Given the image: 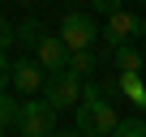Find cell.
<instances>
[{"label": "cell", "mask_w": 146, "mask_h": 137, "mask_svg": "<svg viewBox=\"0 0 146 137\" xmlns=\"http://www.w3.org/2000/svg\"><path fill=\"white\" fill-rule=\"evenodd\" d=\"M73 133L82 137L116 133V103L103 94V82H82V99L73 107Z\"/></svg>", "instance_id": "6da1fadb"}, {"label": "cell", "mask_w": 146, "mask_h": 137, "mask_svg": "<svg viewBox=\"0 0 146 137\" xmlns=\"http://www.w3.org/2000/svg\"><path fill=\"white\" fill-rule=\"evenodd\" d=\"M13 133H22V137H47V133H56V107L43 99V90L30 94L26 103H17Z\"/></svg>", "instance_id": "7a4b0ae2"}, {"label": "cell", "mask_w": 146, "mask_h": 137, "mask_svg": "<svg viewBox=\"0 0 146 137\" xmlns=\"http://www.w3.org/2000/svg\"><path fill=\"white\" fill-rule=\"evenodd\" d=\"M43 99L56 107V111H73L82 99V77L73 73V68H60V73H47L43 82Z\"/></svg>", "instance_id": "3957f363"}, {"label": "cell", "mask_w": 146, "mask_h": 137, "mask_svg": "<svg viewBox=\"0 0 146 137\" xmlns=\"http://www.w3.org/2000/svg\"><path fill=\"white\" fill-rule=\"evenodd\" d=\"M60 39H64L69 51L95 47V43H99V22H95L90 13H82V9H69V13L60 17Z\"/></svg>", "instance_id": "277c9868"}, {"label": "cell", "mask_w": 146, "mask_h": 137, "mask_svg": "<svg viewBox=\"0 0 146 137\" xmlns=\"http://www.w3.org/2000/svg\"><path fill=\"white\" fill-rule=\"evenodd\" d=\"M99 39H103L108 47H116V43H133V39H137V17H133L125 5H116L112 13H103Z\"/></svg>", "instance_id": "5b68a950"}, {"label": "cell", "mask_w": 146, "mask_h": 137, "mask_svg": "<svg viewBox=\"0 0 146 137\" xmlns=\"http://www.w3.org/2000/svg\"><path fill=\"white\" fill-rule=\"evenodd\" d=\"M43 82H47V68H43L35 56L13 60V73H9V86H13V90H22V94H39Z\"/></svg>", "instance_id": "8992f818"}, {"label": "cell", "mask_w": 146, "mask_h": 137, "mask_svg": "<svg viewBox=\"0 0 146 137\" xmlns=\"http://www.w3.org/2000/svg\"><path fill=\"white\" fill-rule=\"evenodd\" d=\"M35 60L47 68V73H60V68H69V47L60 34H43L39 47H35Z\"/></svg>", "instance_id": "52a82bcc"}, {"label": "cell", "mask_w": 146, "mask_h": 137, "mask_svg": "<svg viewBox=\"0 0 146 137\" xmlns=\"http://www.w3.org/2000/svg\"><path fill=\"white\" fill-rule=\"evenodd\" d=\"M146 64V51L133 47V43H116L112 47V68L116 73H137V68Z\"/></svg>", "instance_id": "ba28073f"}, {"label": "cell", "mask_w": 146, "mask_h": 137, "mask_svg": "<svg viewBox=\"0 0 146 137\" xmlns=\"http://www.w3.org/2000/svg\"><path fill=\"white\" fill-rule=\"evenodd\" d=\"M120 77V99H129L137 111H146V86L137 82V73H116Z\"/></svg>", "instance_id": "9c48e42d"}, {"label": "cell", "mask_w": 146, "mask_h": 137, "mask_svg": "<svg viewBox=\"0 0 146 137\" xmlns=\"http://www.w3.org/2000/svg\"><path fill=\"white\" fill-rule=\"evenodd\" d=\"M95 64H99V56H95L90 47H78V51H69V68H73V73H78L82 82L95 73Z\"/></svg>", "instance_id": "30bf717a"}, {"label": "cell", "mask_w": 146, "mask_h": 137, "mask_svg": "<svg viewBox=\"0 0 146 137\" xmlns=\"http://www.w3.org/2000/svg\"><path fill=\"white\" fill-rule=\"evenodd\" d=\"M43 34H47V30H43V22H39V17H26V22L17 26V43H22V47H30V51L39 47V39H43Z\"/></svg>", "instance_id": "8fae6325"}, {"label": "cell", "mask_w": 146, "mask_h": 137, "mask_svg": "<svg viewBox=\"0 0 146 137\" xmlns=\"http://www.w3.org/2000/svg\"><path fill=\"white\" fill-rule=\"evenodd\" d=\"M116 133L120 137H146V116H129V120H116Z\"/></svg>", "instance_id": "7c38bea8"}, {"label": "cell", "mask_w": 146, "mask_h": 137, "mask_svg": "<svg viewBox=\"0 0 146 137\" xmlns=\"http://www.w3.org/2000/svg\"><path fill=\"white\" fill-rule=\"evenodd\" d=\"M13 120H17V99H13L9 90H0V124L13 133Z\"/></svg>", "instance_id": "4fadbf2b"}, {"label": "cell", "mask_w": 146, "mask_h": 137, "mask_svg": "<svg viewBox=\"0 0 146 137\" xmlns=\"http://www.w3.org/2000/svg\"><path fill=\"white\" fill-rule=\"evenodd\" d=\"M13 43H17V26H13L5 13H0V51H9Z\"/></svg>", "instance_id": "5bb4252c"}, {"label": "cell", "mask_w": 146, "mask_h": 137, "mask_svg": "<svg viewBox=\"0 0 146 137\" xmlns=\"http://www.w3.org/2000/svg\"><path fill=\"white\" fill-rule=\"evenodd\" d=\"M9 73H13V60H9L5 51H0V90H5V86H9Z\"/></svg>", "instance_id": "9a60e30c"}, {"label": "cell", "mask_w": 146, "mask_h": 137, "mask_svg": "<svg viewBox=\"0 0 146 137\" xmlns=\"http://www.w3.org/2000/svg\"><path fill=\"white\" fill-rule=\"evenodd\" d=\"M86 5H90V9L99 13V17H103V13H112V9L120 5V0H86Z\"/></svg>", "instance_id": "2e32d148"}, {"label": "cell", "mask_w": 146, "mask_h": 137, "mask_svg": "<svg viewBox=\"0 0 146 137\" xmlns=\"http://www.w3.org/2000/svg\"><path fill=\"white\" fill-rule=\"evenodd\" d=\"M137 39H146V17H137Z\"/></svg>", "instance_id": "e0dca14e"}, {"label": "cell", "mask_w": 146, "mask_h": 137, "mask_svg": "<svg viewBox=\"0 0 146 137\" xmlns=\"http://www.w3.org/2000/svg\"><path fill=\"white\" fill-rule=\"evenodd\" d=\"M13 5H26V9H35V5H43V0H13Z\"/></svg>", "instance_id": "ac0fdd59"}, {"label": "cell", "mask_w": 146, "mask_h": 137, "mask_svg": "<svg viewBox=\"0 0 146 137\" xmlns=\"http://www.w3.org/2000/svg\"><path fill=\"white\" fill-rule=\"evenodd\" d=\"M0 133H9V128H5V124H0Z\"/></svg>", "instance_id": "d6986e66"}, {"label": "cell", "mask_w": 146, "mask_h": 137, "mask_svg": "<svg viewBox=\"0 0 146 137\" xmlns=\"http://www.w3.org/2000/svg\"><path fill=\"white\" fill-rule=\"evenodd\" d=\"M142 5H146V0H142Z\"/></svg>", "instance_id": "ffe728a7"}, {"label": "cell", "mask_w": 146, "mask_h": 137, "mask_svg": "<svg viewBox=\"0 0 146 137\" xmlns=\"http://www.w3.org/2000/svg\"><path fill=\"white\" fill-rule=\"evenodd\" d=\"M142 51H146V47H142Z\"/></svg>", "instance_id": "44dd1931"}]
</instances>
